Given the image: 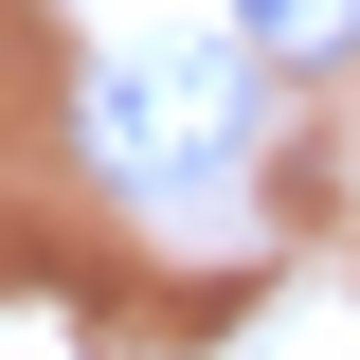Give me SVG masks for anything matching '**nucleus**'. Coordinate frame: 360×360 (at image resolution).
<instances>
[{"label":"nucleus","mask_w":360,"mask_h":360,"mask_svg":"<svg viewBox=\"0 0 360 360\" xmlns=\"http://www.w3.org/2000/svg\"><path fill=\"white\" fill-rule=\"evenodd\" d=\"M234 37L288 54V72H324V54H360V0H234Z\"/></svg>","instance_id":"2"},{"label":"nucleus","mask_w":360,"mask_h":360,"mask_svg":"<svg viewBox=\"0 0 360 360\" xmlns=\"http://www.w3.org/2000/svg\"><path fill=\"white\" fill-rule=\"evenodd\" d=\"M90 162L127 180V198H180V180H217L252 144V37H180V54H108L90 72Z\"/></svg>","instance_id":"1"}]
</instances>
